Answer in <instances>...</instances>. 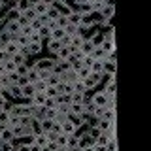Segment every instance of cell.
<instances>
[{
	"instance_id": "6da1fadb",
	"label": "cell",
	"mask_w": 151,
	"mask_h": 151,
	"mask_svg": "<svg viewBox=\"0 0 151 151\" xmlns=\"http://www.w3.org/2000/svg\"><path fill=\"white\" fill-rule=\"evenodd\" d=\"M91 100H93V104L94 106H102V108H106V104H108V100H110V98H108V94L104 93V91H96L91 96Z\"/></svg>"
},
{
	"instance_id": "7a4b0ae2",
	"label": "cell",
	"mask_w": 151,
	"mask_h": 151,
	"mask_svg": "<svg viewBox=\"0 0 151 151\" xmlns=\"http://www.w3.org/2000/svg\"><path fill=\"white\" fill-rule=\"evenodd\" d=\"M4 30H6L8 34H21V27H19L17 19H8V21L4 23Z\"/></svg>"
},
{
	"instance_id": "3957f363",
	"label": "cell",
	"mask_w": 151,
	"mask_h": 151,
	"mask_svg": "<svg viewBox=\"0 0 151 151\" xmlns=\"http://www.w3.org/2000/svg\"><path fill=\"white\" fill-rule=\"evenodd\" d=\"M53 64H55V59H40V60H36L32 66H34L36 70H49L51 72Z\"/></svg>"
},
{
	"instance_id": "277c9868",
	"label": "cell",
	"mask_w": 151,
	"mask_h": 151,
	"mask_svg": "<svg viewBox=\"0 0 151 151\" xmlns=\"http://www.w3.org/2000/svg\"><path fill=\"white\" fill-rule=\"evenodd\" d=\"M60 129H63V134H68V136H70V134H76V132H78V127H76L70 119H66V121L60 123Z\"/></svg>"
},
{
	"instance_id": "5b68a950",
	"label": "cell",
	"mask_w": 151,
	"mask_h": 151,
	"mask_svg": "<svg viewBox=\"0 0 151 151\" xmlns=\"http://www.w3.org/2000/svg\"><path fill=\"white\" fill-rule=\"evenodd\" d=\"M72 55V51H70L68 45H63L59 51L55 53V60H68V57Z\"/></svg>"
},
{
	"instance_id": "8992f818",
	"label": "cell",
	"mask_w": 151,
	"mask_h": 151,
	"mask_svg": "<svg viewBox=\"0 0 151 151\" xmlns=\"http://www.w3.org/2000/svg\"><path fill=\"white\" fill-rule=\"evenodd\" d=\"M19 49H21V47H19L17 42H8V44H4V51H6L9 57L17 55V53H19Z\"/></svg>"
},
{
	"instance_id": "52a82bcc",
	"label": "cell",
	"mask_w": 151,
	"mask_h": 151,
	"mask_svg": "<svg viewBox=\"0 0 151 151\" xmlns=\"http://www.w3.org/2000/svg\"><path fill=\"white\" fill-rule=\"evenodd\" d=\"M93 49H94V44L91 42V38H85L83 44H81V47H79V51H81L83 55H91Z\"/></svg>"
},
{
	"instance_id": "ba28073f",
	"label": "cell",
	"mask_w": 151,
	"mask_h": 151,
	"mask_svg": "<svg viewBox=\"0 0 151 151\" xmlns=\"http://www.w3.org/2000/svg\"><path fill=\"white\" fill-rule=\"evenodd\" d=\"M45 100H47L45 93H34V96L30 98V104H32V106H44Z\"/></svg>"
},
{
	"instance_id": "9c48e42d",
	"label": "cell",
	"mask_w": 151,
	"mask_h": 151,
	"mask_svg": "<svg viewBox=\"0 0 151 151\" xmlns=\"http://www.w3.org/2000/svg\"><path fill=\"white\" fill-rule=\"evenodd\" d=\"M91 57H93L94 60H106V59H108V53H106V51L102 49L100 45H96V47H94V49H93Z\"/></svg>"
},
{
	"instance_id": "30bf717a",
	"label": "cell",
	"mask_w": 151,
	"mask_h": 151,
	"mask_svg": "<svg viewBox=\"0 0 151 151\" xmlns=\"http://www.w3.org/2000/svg\"><path fill=\"white\" fill-rule=\"evenodd\" d=\"M34 93H36V89H34V85H32V83H27V85H23V87H21L23 98H32V96H34Z\"/></svg>"
},
{
	"instance_id": "8fae6325",
	"label": "cell",
	"mask_w": 151,
	"mask_h": 151,
	"mask_svg": "<svg viewBox=\"0 0 151 151\" xmlns=\"http://www.w3.org/2000/svg\"><path fill=\"white\" fill-rule=\"evenodd\" d=\"M6 91L9 93V96L13 98V100H17V98H23V94H21V87H19V85H9V87L6 89Z\"/></svg>"
},
{
	"instance_id": "7c38bea8",
	"label": "cell",
	"mask_w": 151,
	"mask_h": 151,
	"mask_svg": "<svg viewBox=\"0 0 151 151\" xmlns=\"http://www.w3.org/2000/svg\"><path fill=\"white\" fill-rule=\"evenodd\" d=\"M0 140H2V142H6V144H9V142H13V140H15V136H13V132H12V129H9V127H8V129H4L2 132H0Z\"/></svg>"
},
{
	"instance_id": "4fadbf2b",
	"label": "cell",
	"mask_w": 151,
	"mask_h": 151,
	"mask_svg": "<svg viewBox=\"0 0 151 151\" xmlns=\"http://www.w3.org/2000/svg\"><path fill=\"white\" fill-rule=\"evenodd\" d=\"M60 47H63V44H60L59 40H51V38L47 40V49H49V53H53V55H55L57 51L60 49Z\"/></svg>"
},
{
	"instance_id": "5bb4252c",
	"label": "cell",
	"mask_w": 151,
	"mask_h": 151,
	"mask_svg": "<svg viewBox=\"0 0 151 151\" xmlns=\"http://www.w3.org/2000/svg\"><path fill=\"white\" fill-rule=\"evenodd\" d=\"M32 142H34V144H38L40 147H44V145H47V136H45V132L34 134V136H32Z\"/></svg>"
},
{
	"instance_id": "9a60e30c",
	"label": "cell",
	"mask_w": 151,
	"mask_h": 151,
	"mask_svg": "<svg viewBox=\"0 0 151 151\" xmlns=\"http://www.w3.org/2000/svg\"><path fill=\"white\" fill-rule=\"evenodd\" d=\"M66 36V32H64V28H60V27H57V28H53V30H51V40H63V38Z\"/></svg>"
},
{
	"instance_id": "2e32d148",
	"label": "cell",
	"mask_w": 151,
	"mask_h": 151,
	"mask_svg": "<svg viewBox=\"0 0 151 151\" xmlns=\"http://www.w3.org/2000/svg\"><path fill=\"white\" fill-rule=\"evenodd\" d=\"M32 8H34L36 15H45V13H47V9H49V6H47V4H44V2H42V0H40V2H38V4H34V6H32Z\"/></svg>"
},
{
	"instance_id": "e0dca14e",
	"label": "cell",
	"mask_w": 151,
	"mask_h": 151,
	"mask_svg": "<svg viewBox=\"0 0 151 151\" xmlns=\"http://www.w3.org/2000/svg\"><path fill=\"white\" fill-rule=\"evenodd\" d=\"M100 15L104 17V21H111V17H113V6H104L100 9Z\"/></svg>"
},
{
	"instance_id": "ac0fdd59",
	"label": "cell",
	"mask_w": 151,
	"mask_h": 151,
	"mask_svg": "<svg viewBox=\"0 0 151 151\" xmlns=\"http://www.w3.org/2000/svg\"><path fill=\"white\" fill-rule=\"evenodd\" d=\"M100 47H102L104 51H106L108 55H110V53H115V42H110V40H104L102 44H100Z\"/></svg>"
},
{
	"instance_id": "d6986e66",
	"label": "cell",
	"mask_w": 151,
	"mask_h": 151,
	"mask_svg": "<svg viewBox=\"0 0 151 151\" xmlns=\"http://www.w3.org/2000/svg\"><path fill=\"white\" fill-rule=\"evenodd\" d=\"M45 83H47V87H57V85L60 83V76H57V74L51 72V74H49V78L45 79Z\"/></svg>"
},
{
	"instance_id": "ffe728a7",
	"label": "cell",
	"mask_w": 151,
	"mask_h": 151,
	"mask_svg": "<svg viewBox=\"0 0 151 151\" xmlns=\"http://www.w3.org/2000/svg\"><path fill=\"white\" fill-rule=\"evenodd\" d=\"M76 74H78V79H79V81H83L85 78H89V76H91V68H87V66H81L79 70H76Z\"/></svg>"
},
{
	"instance_id": "44dd1931",
	"label": "cell",
	"mask_w": 151,
	"mask_h": 151,
	"mask_svg": "<svg viewBox=\"0 0 151 151\" xmlns=\"http://www.w3.org/2000/svg\"><path fill=\"white\" fill-rule=\"evenodd\" d=\"M68 23H72V25H81V13H79V12H72V13H70V15H68Z\"/></svg>"
},
{
	"instance_id": "7402d4cb",
	"label": "cell",
	"mask_w": 151,
	"mask_h": 151,
	"mask_svg": "<svg viewBox=\"0 0 151 151\" xmlns=\"http://www.w3.org/2000/svg\"><path fill=\"white\" fill-rule=\"evenodd\" d=\"M91 72H93V74H104V64H102V60H93Z\"/></svg>"
},
{
	"instance_id": "603a6c76",
	"label": "cell",
	"mask_w": 151,
	"mask_h": 151,
	"mask_svg": "<svg viewBox=\"0 0 151 151\" xmlns=\"http://www.w3.org/2000/svg\"><path fill=\"white\" fill-rule=\"evenodd\" d=\"M27 78H28V83H36L38 79H40V74H38V70L32 66L30 70H28V74H27Z\"/></svg>"
},
{
	"instance_id": "cb8c5ba5",
	"label": "cell",
	"mask_w": 151,
	"mask_h": 151,
	"mask_svg": "<svg viewBox=\"0 0 151 151\" xmlns=\"http://www.w3.org/2000/svg\"><path fill=\"white\" fill-rule=\"evenodd\" d=\"M64 32H66V36H74V34H78V32H79V27H78V25H72V23H68V25L64 27Z\"/></svg>"
},
{
	"instance_id": "d4e9b609",
	"label": "cell",
	"mask_w": 151,
	"mask_h": 151,
	"mask_svg": "<svg viewBox=\"0 0 151 151\" xmlns=\"http://www.w3.org/2000/svg\"><path fill=\"white\" fill-rule=\"evenodd\" d=\"M42 132H49L53 129V119H42Z\"/></svg>"
},
{
	"instance_id": "484cf974",
	"label": "cell",
	"mask_w": 151,
	"mask_h": 151,
	"mask_svg": "<svg viewBox=\"0 0 151 151\" xmlns=\"http://www.w3.org/2000/svg\"><path fill=\"white\" fill-rule=\"evenodd\" d=\"M34 85V89H36V93H45V89H47V83L44 81V79H38L36 83H32Z\"/></svg>"
},
{
	"instance_id": "4316f807",
	"label": "cell",
	"mask_w": 151,
	"mask_h": 151,
	"mask_svg": "<svg viewBox=\"0 0 151 151\" xmlns=\"http://www.w3.org/2000/svg\"><path fill=\"white\" fill-rule=\"evenodd\" d=\"M4 68H6V72H8V74H12V72H15V70H17V64L13 63L12 59H8L6 63H4Z\"/></svg>"
},
{
	"instance_id": "83f0119b",
	"label": "cell",
	"mask_w": 151,
	"mask_h": 151,
	"mask_svg": "<svg viewBox=\"0 0 151 151\" xmlns=\"http://www.w3.org/2000/svg\"><path fill=\"white\" fill-rule=\"evenodd\" d=\"M12 60H13V63H15V64L19 66V64H25L28 59H27V57L23 55V53H17V55H13V57H12Z\"/></svg>"
},
{
	"instance_id": "f1b7e54d",
	"label": "cell",
	"mask_w": 151,
	"mask_h": 151,
	"mask_svg": "<svg viewBox=\"0 0 151 151\" xmlns=\"http://www.w3.org/2000/svg\"><path fill=\"white\" fill-rule=\"evenodd\" d=\"M15 42L19 44V47H27L28 44H30V40H28V36H25V34H19Z\"/></svg>"
},
{
	"instance_id": "f546056e",
	"label": "cell",
	"mask_w": 151,
	"mask_h": 151,
	"mask_svg": "<svg viewBox=\"0 0 151 151\" xmlns=\"http://www.w3.org/2000/svg\"><path fill=\"white\" fill-rule=\"evenodd\" d=\"M38 34L42 36V40H49V36H51V28H47L45 25L40 28V30H38Z\"/></svg>"
},
{
	"instance_id": "4dcf8cb0",
	"label": "cell",
	"mask_w": 151,
	"mask_h": 151,
	"mask_svg": "<svg viewBox=\"0 0 151 151\" xmlns=\"http://www.w3.org/2000/svg\"><path fill=\"white\" fill-rule=\"evenodd\" d=\"M28 70H30V66H28V63H25V64H19L15 72H17L19 76H27V74H28Z\"/></svg>"
},
{
	"instance_id": "1f68e13d",
	"label": "cell",
	"mask_w": 151,
	"mask_h": 151,
	"mask_svg": "<svg viewBox=\"0 0 151 151\" xmlns=\"http://www.w3.org/2000/svg\"><path fill=\"white\" fill-rule=\"evenodd\" d=\"M83 98H85V93H78V91H74V93H72V102L81 104V102H83Z\"/></svg>"
},
{
	"instance_id": "d6a6232c",
	"label": "cell",
	"mask_w": 151,
	"mask_h": 151,
	"mask_svg": "<svg viewBox=\"0 0 151 151\" xmlns=\"http://www.w3.org/2000/svg\"><path fill=\"white\" fill-rule=\"evenodd\" d=\"M28 40H30V44H44V40H42V36L38 34V32H32V34L28 36Z\"/></svg>"
},
{
	"instance_id": "836d02e7",
	"label": "cell",
	"mask_w": 151,
	"mask_h": 151,
	"mask_svg": "<svg viewBox=\"0 0 151 151\" xmlns=\"http://www.w3.org/2000/svg\"><path fill=\"white\" fill-rule=\"evenodd\" d=\"M66 142H68V134H63V132H60V134L57 136V144H59V147H64Z\"/></svg>"
},
{
	"instance_id": "e575fe53",
	"label": "cell",
	"mask_w": 151,
	"mask_h": 151,
	"mask_svg": "<svg viewBox=\"0 0 151 151\" xmlns=\"http://www.w3.org/2000/svg\"><path fill=\"white\" fill-rule=\"evenodd\" d=\"M23 15H25L28 21H32V19H36L38 15H36V12H34V8H28V9H25V12H23Z\"/></svg>"
},
{
	"instance_id": "d590c367",
	"label": "cell",
	"mask_w": 151,
	"mask_h": 151,
	"mask_svg": "<svg viewBox=\"0 0 151 151\" xmlns=\"http://www.w3.org/2000/svg\"><path fill=\"white\" fill-rule=\"evenodd\" d=\"M30 27H32V30H34V32H38V30H40V28L44 27V25H42L40 17H36V19H32V21H30Z\"/></svg>"
},
{
	"instance_id": "8d00e7d4",
	"label": "cell",
	"mask_w": 151,
	"mask_h": 151,
	"mask_svg": "<svg viewBox=\"0 0 151 151\" xmlns=\"http://www.w3.org/2000/svg\"><path fill=\"white\" fill-rule=\"evenodd\" d=\"M66 25H68V17H66V15H59V17H57V27L64 28Z\"/></svg>"
},
{
	"instance_id": "74e56055",
	"label": "cell",
	"mask_w": 151,
	"mask_h": 151,
	"mask_svg": "<svg viewBox=\"0 0 151 151\" xmlns=\"http://www.w3.org/2000/svg\"><path fill=\"white\" fill-rule=\"evenodd\" d=\"M0 123H4L6 127H9V113L0 110Z\"/></svg>"
},
{
	"instance_id": "f35d334b",
	"label": "cell",
	"mask_w": 151,
	"mask_h": 151,
	"mask_svg": "<svg viewBox=\"0 0 151 151\" xmlns=\"http://www.w3.org/2000/svg\"><path fill=\"white\" fill-rule=\"evenodd\" d=\"M57 94H59L57 87H47V89H45V96H47V98H55Z\"/></svg>"
},
{
	"instance_id": "ab89813d",
	"label": "cell",
	"mask_w": 151,
	"mask_h": 151,
	"mask_svg": "<svg viewBox=\"0 0 151 151\" xmlns=\"http://www.w3.org/2000/svg\"><path fill=\"white\" fill-rule=\"evenodd\" d=\"M74 91H78V93H87V89H85V85H83V81H76L74 83Z\"/></svg>"
},
{
	"instance_id": "60d3db41",
	"label": "cell",
	"mask_w": 151,
	"mask_h": 151,
	"mask_svg": "<svg viewBox=\"0 0 151 151\" xmlns=\"http://www.w3.org/2000/svg\"><path fill=\"white\" fill-rule=\"evenodd\" d=\"M17 23H19V27H21V28H23V27H27V25H30V21H28V19L23 15V13L17 17Z\"/></svg>"
},
{
	"instance_id": "b9f144b4",
	"label": "cell",
	"mask_w": 151,
	"mask_h": 151,
	"mask_svg": "<svg viewBox=\"0 0 151 151\" xmlns=\"http://www.w3.org/2000/svg\"><path fill=\"white\" fill-rule=\"evenodd\" d=\"M32 32H34V30H32V27H30V25H27V27H23V28H21V34H25V36H30Z\"/></svg>"
},
{
	"instance_id": "7bdbcfd3",
	"label": "cell",
	"mask_w": 151,
	"mask_h": 151,
	"mask_svg": "<svg viewBox=\"0 0 151 151\" xmlns=\"http://www.w3.org/2000/svg\"><path fill=\"white\" fill-rule=\"evenodd\" d=\"M44 108H57V102H55V98H47L45 104H44Z\"/></svg>"
},
{
	"instance_id": "ee69618b",
	"label": "cell",
	"mask_w": 151,
	"mask_h": 151,
	"mask_svg": "<svg viewBox=\"0 0 151 151\" xmlns=\"http://www.w3.org/2000/svg\"><path fill=\"white\" fill-rule=\"evenodd\" d=\"M28 83V78L27 76H19V79H17V85L19 87H23V85H27Z\"/></svg>"
},
{
	"instance_id": "f6af8a7d",
	"label": "cell",
	"mask_w": 151,
	"mask_h": 151,
	"mask_svg": "<svg viewBox=\"0 0 151 151\" xmlns=\"http://www.w3.org/2000/svg\"><path fill=\"white\" fill-rule=\"evenodd\" d=\"M8 59H12V57H9V55H8L4 49H0V63H6Z\"/></svg>"
},
{
	"instance_id": "bcb514c9",
	"label": "cell",
	"mask_w": 151,
	"mask_h": 151,
	"mask_svg": "<svg viewBox=\"0 0 151 151\" xmlns=\"http://www.w3.org/2000/svg\"><path fill=\"white\" fill-rule=\"evenodd\" d=\"M28 147H30V151H42V147L38 144H34V142H30V144H28Z\"/></svg>"
},
{
	"instance_id": "7dc6e473",
	"label": "cell",
	"mask_w": 151,
	"mask_h": 151,
	"mask_svg": "<svg viewBox=\"0 0 151 151\" xmlns=\"http://www.w3.org/2000/svg\"><path fill=\"white\" fill-rule=\"evenodd\" d=\"M8 100H6V98H4V94L2 93H0V110H2V108H4V104H6Z\"/></svg>"
},
{
	"instance_id": "c3c4849f",
	"label": "cell",
	"mask_w": 151,
	"mask_h": 151,
	"mask_svg": "<svg viewBox=\"0 0 151 151\" xmlns=\"http://www.w3.org/2000/svg\"><path fill=\"white\" fill-rule=\"evenodd\" d=\"M4 74H8V72H6V68H4V63H0V76H4Z\"/></svg>"
},
{
	"instance_id": "681fc988",
	"label": "cell",
	"mask_w": 151,
	"mask_h": 151,
	"mask_svg": "<svg viewBox=\"0 0 151 151\" xmlns=\"http://www.w3.org/2000/svg\"><path fill=\"white\" fill-rule=\"evenodd\" d=\"M42 2L47 4V6H53V4H55V0H42Z\"/></svg>"
},
{
	"instance_id": "f907efd6",
	"label": "cell",
	"mask_w": 151,
	"mask_h": 151,
	"mask_svg": "<svg viewBox=\"0 0 151 151\" xmlns=\"http://www.w3.org/2000/svg\"><path fill=\"white\" fill-rule=\"evenodd\" d=\"M27 2L30 4V8H32V6H34V4H38V2H40V0H27Z\"/></svg>"
},
{
	"instance_id": "816d5d0a",
	"label": "cell",
	"mask_w": 151,
	"mask_h": 151,
	"mask_svg": "<svg viewBox=\"0 0 151 151\" xmlns=\"http://www.w3.org/2000/svg\"><path fill=\"white\" fill-rule=\"evenodd\" d=\"M81 151H94V147L91 145V147H81Z\"/></svg>"
},
{
	"instance_id": "f5cc1de1",
	"label": "cell",
	"mask_w": 151,
	"mask_h": 151,
	"mask_svg": "<svg viewBox=\"0 0 151 151\" xmlns=\"http://www.w3.org/2000/svg\"><path fill=\"white\" fill-rule=\"evenodd\" d=\"M57 151H68V147H66V145H64V147H59Z\"/></svg>"
},
{
	"instance_id": "db71d44e",
	"label": "cell",
	"mask_w": 151,
	"mask_h": 151,
	"mask_svg": "<svg viewBox=\"0 0 151 151\" xmlns=\"http://www.w3.org/2000/svg\"><path fill=\"white\" fill-rule=\"evenodd\" d=\"M68 151H81V149H79V147H72V149H70L68 147Z\"/></svg>"
},
{
	"instance_id": "11a10c76",
	"label": "cell",
	"mask_w": 151,
	"mask_h": 151,
	"mask_svg": "<svg viewBox=\"0 0 151 151\" xmlns=\"http://www.w3.org/2000/svg\"><path fill=\"white\" fill-rule=\"evenodd\" d=\"M85 2H89V4H93V2H94V0H85Z\"/></svg>"
}]
</instances>
